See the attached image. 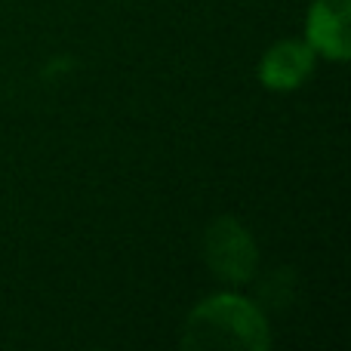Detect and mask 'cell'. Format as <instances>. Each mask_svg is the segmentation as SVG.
<instances>
[{"label": "cell", "instance_id": "7a4b0ae2", "mask_svg": "<svg viewBox=\"0 0 351 351\" xmlns=\"http://www.w3.org/2000/svg\"><path fill=\"white\" fill-rule=\"evenodd\" d=\"M204 250H206V262H210V268L219 278L234 280V284L250 280V274L256 268V247L234 219L213 222L210 231H206Z\"/></svg>", "mask_w": 351, "mask_h": 351}, {"label": "cell", "instance_id": "277c9868", "mask_svg": "<svg viewBox=\"0 0 351 351\" xmlns=\"http://www.w3.org/2000/svg\"><path fill=\"white\" fill-rule=\"evenodd\" d=\"M311 65H315V49L308 43L287 40L268 49L262 59V80L271 90H293L311 74Z\"/></svg>", "mask_w": 351, "mask_h": 351}, {"label": "cell", "instance_id": "3957f363", "mask_svg": "<svg viewBox=\"0 0 351 351\" xmlns=\"http://www.w3.org/2000/svg\"><path fill=\"white\" fill-rule=\"evenodd\" d=\"M308 47L330 59L348 56V0H317L308 16Z\"/></svg>", "mask_w": 351, "mask_h": 351}, {"label": "cell", "instance_id": "6da1fadb", "mask_svg": "<svg viewBox=\"0 0 351 351\" xmlns=\"http://www.w3.org/2000/svg\"><path fill=\"white\" fill-rule=\"evenodd\" d=\"M185 348H243V351H265L268 327L262 315L237 296H216L194 308L185 324Z\"/></svg>", "mask_w": 351, "mask_h": 351}]
</instances>
